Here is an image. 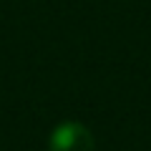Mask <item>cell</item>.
<instances>
[{"label":"cell","instance_id":"cell-1","mask_svg":"<svg viewBox=\"0 0 151 151\" xmlns=\"http://www.w3.org/2000/svg\"><path fill=\"white\" fill-rule=\"evenodd\" d=\"M50 151H96V144L83 124L63 121L50 134Z\"/></svg>","mask_w":151,"mask_h":151}]
</instances>
